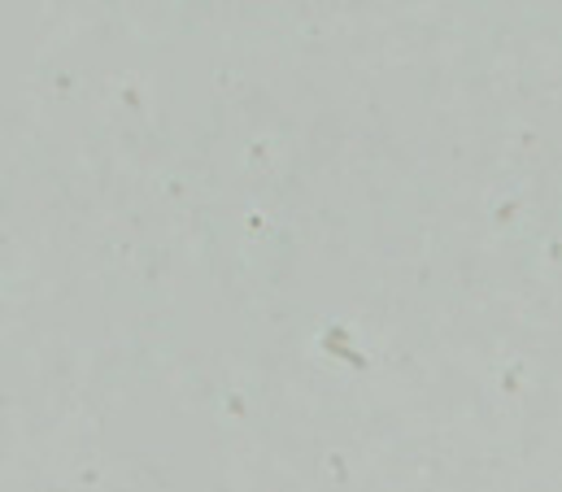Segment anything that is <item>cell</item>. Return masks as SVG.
<instances>
[]
</instances>
